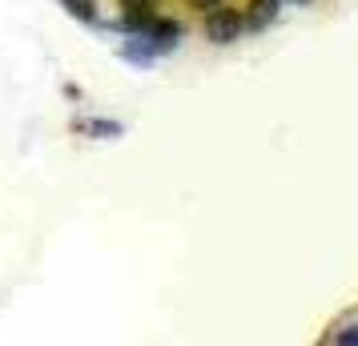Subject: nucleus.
Segmentation results:
<instances>
[{"label": "nucleus", "instance_id": "nucleus-1", "mask_svg": "<svg viewBox=\"0 0 358 346\" xmlns=\"http://www.w3.org/2000/svg\"><path fill=\"white\" fill-rule=\"evenodd\" d=\"M245 29V17L238 8H226V4H217L206 13V36H210L213 45H234Z\"/></svg>", "mask_w": 358, "mask_h": 346}, {"label": "nucleus", "instance_id": "nucleus-2", "mask_svg": "<svg viewBox=\"0 0 358 346\" xmlns=\"http://www.w3.org/2000/svg\"><path fill=\"white\" fill-rule=\"evenodd\" d=\"M133 36H141V41H145L149 49L153 52H169V49H178V41H181V24L178 20H169V17H153L149 20V29L145 33H133Z\"/></svg>", "mask_w": 358, "mask_h": 346}, {"label": "nucleus", "instance_id": "nucleus-3", "mask_svg": "<svg viewBox=\"0 0 358 346\" xmlns=\"http://www.w3.org/2000/svg\"><path fill=\"white\" fill-rule=\"evenodd\" d=\"M278 8H282V0H250V13H242L245 29H266L278 17Z\"/></svg>", "mask_w": 358, "mask_h": 346}, {"label": "nucleus", "instance_id": "nucleus-4", "mask_svg": "<svg viewBox=\"0 0 358 346\" xmlns=\"http://www.w3.org/2000/svg\"><path fill=\"white\" fill-rule=\"evenodd\" d=\"M77 20H97V0H61Z\"/></svg>", "mask_w": 358, "mask_h": 346}, {"label": "nucleus", "instance_id": "nucleus-5", "mask_svg": "<svg viewBox=\"0 0 358 346\" xmlns=\"http://www.w3.org/2000/svg\"><path fill=\"white\" fill-rule=\"evenodd\" d=\"M77 129H89L93 137H121V121H89V125H77Z\"/></svg>", "mask_w": 358, "mask_h": 346}, {"label": "nucleus", "instance_id": "nucleus-6", "mask_svg": "<svg viewBox=\"0 0 358 346\" xmlns=\"http://www.w3.org/2000/svg\"><path fill=\"white\" fill-rule=\"evenodd\" d=\"M334 343H342V346H358V322H355V326H346V330H338V334H334Z\"/></svg>", "mask_w": 358, "mask_h": 346}, {"label": "nucleus", "instance_id": "nucleus-7", "mask_svg": "<svg viewBox=\"0 0 358 346\" xmlns=\"http://www.w3.org/2000/svg\"><path fill=\"white\" fill-rule=\"evenodd\" d=\"M217 4H226V0H189V8H197V13H210Z\"/></svg>", "mask_w": 358, "mask_h": 346}]
</instances>
